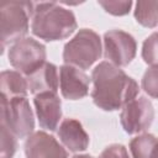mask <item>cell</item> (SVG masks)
Here are the masks:
<instances>
[{"instance_id":"21","label":"cell","mask_w":158,"mask_h":158,"mask_svg":"<svg viewBox=\"0 0 158 158\" xmlns=\"http://www.w3.org/2000/svg\"><path fill=\"white\" fill-rule=\"evenodd\" d=\"M100 158H130L125 146L114 143L107 146L100 154Z\"/></svg>"},{"instance_id":"3","label":"cell","mask_w":158,"mask_h":158,"mask_svg":"<svg viewBox=\"0 0 158 158\" xmlns=\"http://www.w3.org/2000/svg\"><path fill=\"white\" fill-rule=\"evenodd\" d=\"M35 4L28 1H10L0 7L1 53L5 46L15 43L28 32V20L32 19Z\"/></svg>"},{"instance_id":"15","label":"cell","mask_w":158,"mask_h":158,"mask_svg":"<svg viewBox=\"0 0 158 158\" xmlns=\"http://www.w3.org/2000/svg\"><path fill=\"white\" fill-rule=\"evenodd\" d=\"M135 19L144 27H156L158 25V1H137Z\"/></svg>"},{"instance_id":"5","label":"cell","mask_w":158,"mask_h":158,"mask_svg":"<svg viewBox=\"0 0 158 158\" xmlns=\"http://www.w3.org/2000/svg\"><path fill=\"white\" fill-rule=\"evenodd\" d=\"M0 125L6 126L17 138H25L32 135L35 117L26 96L11 99L1 96Z\"/></svg>"},{"instance_id":"23","label":"cell","mask_w":158,"mask_h":158,"mask_svg":"<svg viewBox=\"0 0 158 158\" xmlns=\"http://www.w3.org/2000/svg\"><path fill=\"white\" fill-rule=\"evenodd\" d=\"M152 158H158V143H157V146H156V148H154V152H153V154H152Z\"/></svg>"},{"instance_id":"13","label":"cell","mask_w":158,"mask_h":158,"mask_svg":"<svg viewBox=\"0 0 158 158\" xmlns=\"http://www.w3.org/2000/svg\"><path fill=\"white\" fill-rule=\"evenodd\" d=\"M58 136L60 142L70 152H81L89 146V135L85 132L81 123L75 118H65L62 121Z\"/></svg>"},{"instance_id":"6","label":"cell","mask_w":158,"mask_h":158,"mask_svg":"<svg viewBox=\"0 0 158 158\" xmlns=\"http://www.w3.org/2000/svg\"><path fill=\"white\" fill-rule=\"evenodd\" d=\"M7 57L14 68L28 75L46 62V47L31 37H25L11 44Z\"/></svg>"},{"instance_id":"19","label":"cell","mask_w":158,"mask_h":158,"mask_svg":"<svg viewBox=\"0 0 158 158\" xmlns=\"http://www.w3.org/2000/svg\"><path fill=\"white\" fill-rule=\"evenodd\" d=\"M142 89L152 98L158 99V67L148 68L142 77Z\"/></svg>"},{"instance_id":"2","label":"cell","mask_w":158,"mask_h":158,"mask_svg":"<svg viewBox=\"0 0 158 158\" xmlns=\"http://www.w3.org/2000/svg\"><path fill=\"white\" fill-rule=\"evenodd\" d=\"M77 30L74 14L57 2L35 4L31 31L35 36L47 42L69 37Z\"/></svg>"},{"instance_id":"17","label":"cell","mask_w":158,"mask_h":158,"mask_svg":"<svg viewBox=\"0 0 158 158\" xmlns=\"http://www.w3.org/2000/svg\"><path fill=\"white\" fill-rule=\"evenodd\" d=\"M142 58L147 64L158 67V32L152 33L144 40L142 46Z\"/></svg>"},{"instance_id":"10","label":"cell","mask_w":158,"mask_h":158,"mask_svg":"<svg viewBox=\"0 0 158 158\" xmlns=\"http://www.w3.org/2000/svg\"><path fill=\"white\" fill-rule=\"evenodd\" d=\"M89 77L80 69L64 64L59 68V88L63 98L68 100H79L89 93Z\"/></svg>"},{"instance_id":"1","label":"cell","mask_w":158,"mask_h":158,"mask_svg":"<svg viewBox=\"0 0 158 158\" xmlns=\"http://www.w3.org/2000/svg\"><path fill=\"white\" fill-rule=\"evenodd\" d=\"M91 98L94 104L104 111H115L136 99L139 89L135 79L128 77L120 67L110 62L99 63L93 73Z\"/></svg>"},{"instance_id":"16","label":"cell","mask_w":158,"mask_h":158,"mask_svg":"<svg viewBox=\"0 0 158 158\" xmlns=\"http://www.w3.org/2000/svg\"><path fill=\"white\" fill-rule=\"evenodd\" d=\"M158 139L151 133H142L130 142V151L133 158H152Z\"/></svg>"},{"instance_id":"11","label":"cell","mask_w":158,"mask_h":158,"mask_svg":"<svg viewBox=\"0 0 158 158\" xmlns=\"http://www.w3.org/2000/svg\"><path fill=\"white\" fill-rule=\"evenodd\" d=\"M33 104L38 123L42 128L54 131L62 118V102L57 93H41L35 95Z\"/></svg>"},{"instance_id":"22","label":"cell","mask_w":158,"mask_h":158,"mask_svg":"<svg viewBox=\"0 0 158 158\" xmlns=\"http://www.w3.org/2000/svg\"><path fill=\"white\" fill-rule=\"evenodd\" d=\"M73 158H94V157H91V156H89V154H77V156H74Z\"/></svg>"},{"instance_id":"20","label":"cell","mask_w":158,"mask_h":158,"mask_svg":"<svg viewBox=\"0 0 158 158\" xmlns=\"http://www.w3.org/2000/svg\"><path fill=\"white\" fill-rule=\"evenodd\" d=\"M98 4L109 14L115 16L127 15L131 10L132 1H98Z\"/></svg>"},{"instance_id":"4","label":"cell","mask_w":158,"mask_h":158,"mask_svg":"<svg viewBox=\"0 0 158 158\" xmlns=\"http://www.w3.org/2000/svg\"><path fill=\"white\" fill-rule=\"evenodd\" d=\"M101 57L100 36L90 30L81 28L78 33L65 43L63 49V60L68 65L80 69L90 68Z\"/></svg>"},{"instance_id":"14","label":"cell","mask_w":158,"mask_h":158,"mask_svg":"<svg viewBox=\"0 0 158 158\" xmlns=\"http://www.w3.org/2000/svg\"><path fill=\"white\" fill-rule=\"evenodd\" d=\"M0 89L1 96L6 99L16 96H26L28 84L26 78L16 70H2L0 74Z\"/></svg>"},{"instance_id":"7","label":"cell","mask_w":158,"mask_h":158,"mask_svg":"<svg viewBox=\"0 0 158 158\" xmlns=\"http://www.w3.org/2000/svg\"><path fill=\"white\" fill-rule=\"evenodd\" d=\"M104 56L116 67H125L136 57L137 43L132 35L122 30H111L104 35Z\"/></svg>"},{"instance_id":"18","label":"cell","mask_w":158,"mask_h":158,"mask_svg":"<svg viewBox=\"0 0 158 158\" xmlns=\"http://www.w3.org/2000/svg\"><path fill=\"white\" fill-rule=\"evenodd\" d=\"M16 136L4 125H0V144H1V158H12L17 142Z\"/></svg>"},{"instance_id":"12","label":"cell","mask_w":158,"mask_h":158,"mask_svg":"<svg viewBox=\"0 0 158 158\" xmlns=\"http://www.w3.org/2000/svg\"><path fill=\"white\" fill-rule=\"evenodd\" d=\"M26 80L28 84V90L37 95L41 93H57L59 77L57 67L52 63L44 62L40 68L26 75Z\"/></svg>"},{"instance_id":"9","label":"cell","mask_w":158,"mask_h":158,"mask_svg":"<svg viewBox=\"0 0 158 158\" xmlns=\"http://www.w3.org/2000/svg\"><path fill=\"white\" fill-rule=\"evenodd\" d=\"M26 158H68L67 151L59 142L44 131H36L25 141Z\"/></svg>"},{"instance_id":"8","label":"cell","mask_w":158,"mask_h":158,"mask_svg":"<svg viewBox=\"0 0 158 158\" xmlns=\"http://www.w3.org/2000/svg\"><path fill=\"white\" fill-rule=\"evenodd\" d=\"M154 118V109L152 102L144 98L139 96L137 99L127 102L120 115L121 126L128 135L138 133L147 130Z\"/></svg>"}]
</instances>
